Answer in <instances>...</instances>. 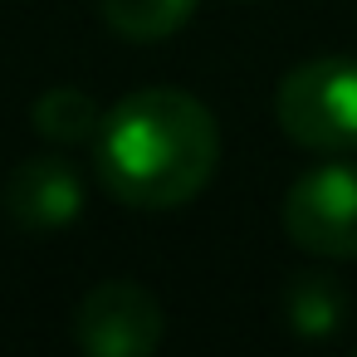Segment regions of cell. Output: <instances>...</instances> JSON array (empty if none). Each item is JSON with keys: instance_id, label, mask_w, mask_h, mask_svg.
Returning <instances> with one entry per match:
<instances>
[{"instance_id": "3957f363", "label": "cell", "mask_w": 357, "mask_h": 357, "mask_svg": "<svg viewBox=\"0 0 357 357\" xmlns=\"http://www.w3.org/2000/svg\"><path fill=\"white\" fill-rule=\"evenodd\" d=\"M284 230L318 259H357V162H323L284 196Z\"/></svg>"}, {"instance_id": "277c9868", "label": "cell", "mask_w": 357, "mask_h": 357, "mask_svg": "<svg viewBox=\"0 0 357 357\" xmlns=\"http://www.w3.org/2000/svg\"><path fill=\"white\" fill-rule=\"evenodd\" d=\"M74 342L89 357H147L162 342V303L132 279H103L74 308Z\"/></svg>"}, {"instance_id": "52a82bcc", "label": "cell", "mask_w": 357, "mask_h": 357, "mask_svg": "<svg viewBox=\"0 0 357 357\" xmlns=\"http://www.w3.org/2000/svg\"><path fill=\"white\" fill-rule=\"evenodd\" d=\"M98 10L123 40L152 45V40L176 35L196 15V0H98Z\"/></svg>"}, {"instance_id": "6da1fadb", "label": "cell", "mask_w": 357, "mask_h": 357, "mask_svg": "<svg viewBox=\"0 0 357 357\" xmlns=\"http://www.w3.org/2000/svg\"><path fill=\"white\" fill-rule=\"evenodd\" d=\"M220 162L211 108L181 89H137L98 128L103 186L132 211H176L206 191Z\"/></svg>"}, {"instance_id": "8992f818", "label": "cell", "mask_w": 357, "mask_h": 357, "mask_svg": "<svg viewBox=\"0 0 357 357\" xmlns=\"http://www.w3.org/2000/svg\"><path fill=\"white\" fill-rule=\"evenodd\" d=\"M284 318L298 337H328L347 318V289L328 269H303L289 274L284 284Z\"/></svg>"}, {"instance_id": "ba28073f", "label": "cell", "mask_w": 357, "mask_h": 357, "mask_svg": "<svg viewBox=\"0 0 357 357\" xmlns=\"http://www.w3.org/2000/svg\"><path fill=\"white\" fill-rule=\"evenodd\" d=\"M30 118H35V128H40L50 142H89V137H98V128H103L98 103H93L84 89H69V84L40 93L35 108H30Z\"/></svg>"}, {"instance_id": "7a4b0ae2", "label": "cell", "mask_w": 357, "mask_h": 357, "mask_svg": "<svg viewBox=\"0 0 357 357\" xmlns=\"http://www.w3.org/2000/svg\"><path fill=\"white\" fill-rule=\"evenodd\" d=\"M274 118L308 152L357 147V59H313L284 74Z\"/></svg>"}, {"instance_id": "5b68a950", "label": "cell", "mask_w": 357, "mask_h": 357, "mask_svg": "<svg viewBox=\"0 0 357 357\" xmlns=\"http://www.w3.org/2000/svg\"><path fill=\"white\" fill-rule=\"evenodd\" d=\"M0 211L20 230H59L84 211V181L59 157H25L0 186Z\"/></svg>"}]
</instances>
